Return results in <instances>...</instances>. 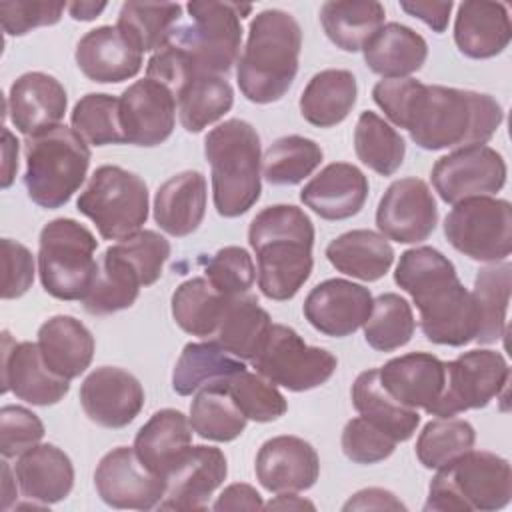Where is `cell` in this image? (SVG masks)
I'll list each match as a JSON object with an SVG mask.
<instances>
[{
	"label": "cell",
	"mask_w": 512,
	"mask_h": 512,
	"mask_svg": "<svg viewBox=\"0 0 512 512\" xmlns=\"http://www.w3.org/2000/svg\"><path fill=\"white\" fill-rule=\"evenodd\" d=\"M380 110L422 150L486 144L504 120V110L490 94L414 78L380 80L372 88Z\"/></svg>",
	"instance_id": "obj_1"
},
{
	"label": "cell",
	"mask_w": 512,
	"mask_h": 512,
	"mask_svg": "<svg viewBox=\"0 0 512 512\" xmlns=\"http://www.w3.org/2000/svg\"><path fill=\"white\" fill-rule=\"evenodd\" d=\"M394 282L412 296L420 314V328L430 342L464 346L476 340L480 316L474 296L440 250L418 246L402 252Z\"/></svg>",
	"instance_id": "obj_2"
},
{
	"label": "cell",
	"mask_w": 512,
	"mask_h": 512,
	"mask_svg": "<svg viewBox=\"0 0 512 512\" xmlns=\"http://www.w3.org/2000/svg\"><path fill=\"white\" fill-rule=\"evenodd\" d=\"M248 242L258 262L260 292L276 302L294 298L314 266V224L308 214L292 204L266 206L252 218Z\"/></svg>",
	"instance_id": "obj_3"
},
{
	"label": "cell",
	"mask_w": 512,
	"mask_h": 512,
	"mask_svg": "<svg viewBox=\"0 0 512 512\" xmlns=\"http://www.w3.org/2000/svg\"><path fill=\"white\" fill-rule=\"evenodd\" d=\"M302 30L290 12L272 8L254 16L248 40L236 64V80L246 100H280L298 74Z\"/></svg>",
	"instance_id": "obj_4"
},
{
	"label": "cell",
	"mask_w": 512,
	"mask_h": 512,
	"mask_svg": "<svg viewBox=\"0 0 512 512\" xmlns=\"http://www.w3.org/2000/svg\"><path fill=\"white\" fill-rule=\"evenodd\" d=\"M204 154L212 170L214 208L224 218L246 214L262 192V148L256 128L230 118L204 138Z\"/></svg>",
	"instance_id": "obj_5"
},
{
	"label": "cell",
	"mask_w": 512,
	"mask_h": 512,
	"mask_svg": "<svg viewBox=\"0 0 512 512\" xmlns=\"http://www.w3.org/2000/svg\"><path fill=\"white\" fill-rule=\"evenodd\" d=\"M190 24H178L168 38L186 62L192 76L228 74L240 58L242 18L252 10L250 4L194 0L186 4Z\"/></svg>",
	"instance_id": "obj_6"
},
{
	"label": "cell",
	"mask_w": 512,
	"mask_h": 512,
	"mask_svg": "<svg viewBox=\"0 0 512 512\" xmlns=\"http://www.w3.org/2000/svg\"><path fill=\"white\" fill-rule=\"evenodd\" d=\"M24 186L28 198L46 210H56L84 184L90 166L88 142L68 126H56L24 140Z\"/></svg>",
	"instance_id": "obj_7"
},
{
	"label": "cell",
	"mask_w": 512,
	"mask_h": 512,
	"mask_svg": "<svg viewBox=\"0 0 512 512\" xmlns=\"http://www.w3.org/2000/svg\"><path fill=\"white\" fill-rule=\"evenodd\" d=\"M510 496V462L494 452L468 450L438 468L424 510L492 512L508 506Z\"/></svg>",
	"instance_id": "obj_8"
},
{
	"label": "cell",
	"mask_w": 512,
	"mask_h": 512,
	"mask_svg": "<svg viewBox=\"0 0 512 512\" xmlns=\"http://www.w3.org/2000/svg\"><path fill=\"white\" fill-rule=\"evenodd\" d=\"M98 240L72 218H54L38 238V274L44 290L58 300H84L98 260L94 252Z\"/></svg>",
	"instance_id": "obj_9"
},
{
	"label": "cell",
	"mask_w": 512,
	"mask_h": 512,
	"mask_svg": "<svg viewBox=\"0 0 512 512\" xmlns=\"http://www.w3.org/2000/svg\"><path fill=\"white\" fill-rule=\"evenodd\" d=\"M76 206L104 240H126L148 220V188L138 174L104 164L94 170Z\"/></svg>",
	"instance_id": "obj_10"
},
{
	"label": "cell",
	"mask_w": 512,
	"mask_h": 512,
	"mask_svg": "<svg viewBox=\"0 0 512 512\" xmlns=\"http://www.w3.org/2000/svg\"><path fill=\"white\" fill-rule=\"evenodd\" d=\"M444 236L472 260L502 262L512 252V206L492 196L460 200L444 218Z\"/></svg>",
	"instance_id": "obj_11"
},
{
	"label": "cell",
	"mask_w": 512,
	"mask_h": 512,
	"mask_svg": "<svg viewBox=\"0 0 512 512\" xmlns=\"http://www.w3.org/2000/svg\"><path fill=\"white\" fill-rule=\"evenodd\" d=\"M252 366L272 384L304 392L328 382L336 372L338 360L326 348L306 344L294 328L272 324Z\"/></svg>",
	"instance_id": "obj_12"
},
{
	"label": "cell",
	"mask_w": 512,
	"mask_h": 512,
	"mask_svg": "<svg viewBox=\"0 0 512 512\" xmlns=\"http://www.w3.org/2000/svg\"><path fill=\"white\" fill-rule=\"evenodd\" d=\"M444 366V390L430 412L440 418L488 406L506 390L510 380L508 362L496 350H470L444 362Z\"/></svg>",
	"instance_id": "obj_13"
},
{
	"label": "cell",
	"mask_w": 512,
	"mask_h": 512,
	"mask_svg": "<svg viewBox=\"0 0 512 512\" xmlns=\"http://www.w3.org/2000/svg\"><path fill=\"white\" fill-rule=\"evenodd\" d=\"M506 162L490 146L476 144L458 148L436 160L432 184L446 204H456L474 196H490L506 184Z\"/></svg>",
	"instance_id": "obj_14"
},
{
	"label": "cell",
	"mask_w": 512,
	"mask_h": 512,
	"mask_svg": "<svg viewBox=\"0 0 512 512\" xmlns=\"http://www.w3.org/2000/svg\"><path fill=\"white\" fill-rule=\"evenodd\" d=\"M94 486L102 502L126 510L156 508L166 492V480L152 474L128 446H118L102 456L94 472Z\"/></svg>",
	"instance_id": "obj_15"
},
{
	"label": "cell",
	"mask_w": 512,
	"mask_h": 512,
	"mask_svg": "<svg viewBox=\"0 0 512 512\" xmlns=\"http://www.w3.org/2000/svg\"><path fill=\"white\" fill-rule=\"evenodd\" d=\"M438 224V208L428 184L420 178L394 180L376 208V226L388 240L418 244Z\"/></svg>",
	"instance_id": "obj_16"
},
{
	"label": "cell",
	"mask_w": 512,
	"mask_h": 512,
	"mask_svg": "<svg viewBox=\"0 0 512 512\" xmlns=\"http://www.w3.org/2000/svg\"><path fill=\"white\" fill-rule=\"evenodd\" d=\"M118 100L124 144L152 148L170 138L176 122V96L168 86L152 78L136 80Z\"/></svg>",
	"instance_id": "obj_17"
},
{
	"label": "cell",
	"mask_w": 512,
	"mask_h": 512,
	"mask_svg": "<svg viewBox=\"0 0 512 512\" xmlns=\"http://www.w3.org/2000/svg\"><path fill=\"white\" fill-rule=\"evenodd\" d=\"M80 404L94 424L124 428L140 414L144 388L134 374L116 366H100L84 378Z\"/></svg>",
	"instance_id": "obj_18"
},
{
	"label": "cell",
	"mask_w": 512,
	"mask_h": 512,
	"mask_svg": "<svg viewBox=\"0 0 512 512\" xmlns=\"http://www.w3.org/2000/svg\"><path fill=\"white\" fill-rule=\"evenodd\" d=\"M70 390V380L56 376L42 360L36 342H16L2 332V392L34 406H52Z\"/></svg>",
	"instance_id": "obj_19"
},
{
	"label": "cell",
	"mask_w": 512,
	"mask_h": 512,
	"mask_svg": "<svg viewBox=\"0 0 512 512\" xmlns=\"http://www.w3.org/2000/svg\"><path fill=\"white\" fill-rule=\"evenodd\" d=\"M372 294L362 284L330 278L316 284L304 300V316L318 332L344 338L354 334L372 312Z\"/></svg>",
	"instance_id": "obj_20"
},
{
	"label": "cell",
	"mask_w": 512,
	"mask_h": 512,
	"mask_svg": "<svg viewBox=\"0 0 512 512\" xmlns=\"http://www.w3.org/2000/svg\"><path fill=\"white\" fill-rule=\"evenodd\" d=\"M68 106L64 86L50 74L26 72L18 76L6 98V112L18 132L38 136L60 126Z\"/></svg>",
	"instance_id": "obj_21"
},
{
	"label": "cell",
	"mask_w": 512,
	"mask_h": 512,
	"mask_svg": "<svg viewBox=\"0 0 512 512\" xmlns=\"http://www.w3.org/2000/svg\"><path fill=\"white\" fill-rule=\"evenodd\" d=\"M228 464L220 448L190 446L180 464L166 478L160 510H204L208 498L226 480Z\"/></svg>",
	"instance_id": "obj_22"
},
{
	"label": "cell",
	"mask_w": 512,
	"mask_h": 512,
	"mask_svg": "<svg viewBox=\"0 0 512 512\" xmlns=\"http://www.w3.org/2000/svg\"><path fill=\"white\" fill-rule=\"evenodd\" d=\"M320 460L310 442L274 436L256 454V478L268 492H302L316 484Z\"/></svg>",
	"instance_id": "obj_23"
},
{
	"label": "cell",
	"mask_w": 512,
	"mask_h": 512,
	"mask_svg": "<svg viewBox=\"0 0 512 512\" xmlns=\"http://www.w3.org/2000/svg\"><path fill=\"white\" fill-rule=\"evenodd\" d=\"M384 390L402 406L432 412L446 378L444 362L428 352H408L378 368Z\"/></svg>",
	"instance_id": "obj_24"
},
{
	"label": "cell",
	"mask_w": 512,
	"mask_h": 512,
	"mask_svg": "<svg viewBox=\"0 0 512 512\" xmlns=\"http://www.w3.org/2000/svg\"><path fill=\"white\" fill-rule=\"evenodd\" d=\"M368 198V178L348 162H332L322 168L302 190L300 200L324 220L356 216Z\"/></svg>",
	"instance_id": "obj_25"
},
{
	"label": "cell",
	"mask_w": 512,
	"mask_h": 512,
	"mask_svg": "<svg viewBox=\"0 0 512 512\" xmlns=\"http://www.w3.org/2000/svg\"><path fill=\"white\" fill-rule=\"evenodd\" d=\"M80 72L98 84H118L134 78L142 68L138 52L116 26H98L86 32L74 52Z\"/></svg>",
	"instance_id": "obj_26"
},
{
	"label": "cell",
	"mask_w": 512,
	"mask_h": 512,
	"mask_svg": "<svg viewBox=\"0 0 512 512\" xmlns=\"http://www.w3.org/2000/svg\"><path fill=\"white\" fill-rule=\"evenodd\" d=\"M190 446V420L180 410L164 408L154 412L150 420L138 430L132 448L152 474L166 480L190 450Z\"/></svg>",
	"instance_id": "obj_27"
},
{
	"label": "cell",
	"mask_w": 512,
	"mask_h": 512,
	"mask_svg": "<svg viewBox=\"0 0 512 512\" xmlns=\"http://www.w3.org/2000/svg\"><path fill=\"white\" fill-rule=\"evenodd\" d=\"M512 38L508 8L502 2H462L454 22L458 50L474 60L502 54Z\"/></svg>",
	"instance_id": "obj_28"
},
{
	"label": "cell",
	"mask_w": 512,
	"mask_h": 512,
	"mask_svg": "<svg viewBox=\"0 0 512 512\" xmlns=\"http://www.w3.org/2000/svg\"><path fill=\"white\" fill-rule=\"evenodd\" d=\"M14 474L20 492L44 506L64 500L74 486V466L54 444H36L18 456Z\"/></svg>",
	"instance_id": "obj_29"
},
{
	"label": "cell",
	"mask_w": 512,
	"mask_h": 512,
	"mask_svg": "<svg viewBox=\"0 0 512 512\" xmlns=\"http://www.w3.org/2000/svg\"><path fill=\"white\" fill-rule=\"evenodd\" d=\"M206 212V178L198 170H184L168 178L154 196V220L174 238L198 230Z\"/></svg>",
	"instance_id": "obj_30"
},
{
	"label": "cell",
	"mask_w": 512,
	"mask_h": 512,
	"mask_svg": "<svg viewBox=\"0 0 512 512\" xmlns=\"http://www.w3.org/2000/svg\"><path fill=\"white\" fill-rule=\"evenodd\" d=\"M38 348L44 364L60 378H78L92 362L94 336L74 316L58 314L38 328Z\"/></svg>",
	"instance_id": "obj_31"
},
{
	"label": "cell",
	"mask_w": 512,
	"mask_h": 512,
	"mask_svg": "<svg viewBox=\"0 0 512 512\" xmlns=\"http://www.w3.org/2000/svg\"><path fill=\"white\" fill-rule=\"evenodd\" d=\"M142 286L146 284L134 262L118 244L108 246L98 260L94 282L82 300L84 310L94 316H106L130 308Z\"/></svg>",
	"instance_id": "obj_32"
},
{
	"label": "cell",
	"mask_w": 512,
	"mask_h": 512,
	"mask_svg": "<svg viewBox=\"0 0 512 512\" xmlns=\"http://www.w3.org/2000/svg\"><path fill=\"white\" fill-rule=\"evenodd\" d=\"M362 52L366 66L384 80L408 78L424 66L428 44L412 28L388 22L366 42Z\"/></svg>",
	"instance_id": "obj_33"
},
{
	"label": "cell",
	"mask_w": 512,
	"mask_h": 512,
	"mask_svg": "<svg viewBox=\"0 0 512 512\" xmlns=\"http://www.w3.org/2000/svg\"><path fill=\"white\" fill-rule=\"evenodd\" d=\"M328 262L342 274L374 282L380 280L394 262V248L388 238L374 230H350L326 246Z\"/></svg>",
	"instance_id": "obj_34"
},
{
	"label": "cell",
	"mask_w": 512,
	"mask_h": 512,
	"mask_svg": "<svg viewBox=\"0 0 512 512\" xmlns=\"http://www.w3.org/2000/svg\"><path fill=\"white\" fill-rule=\"evenodd\" d=\"M352 404L370 424L380 428L396 442H406L414 436L420 414L396 402L382 386L378 368L364 370L352 384Z\"/></svg>",
	"instance_id": "obj_35"
},
{
	"label": "cell",
	"mask_w": 512,
	"mask_h": 512,
	"mask_svg": "<svg viewBox=\"0 0 512 512\" xmlns=\"http://www.w3.org/2000/svg\"><path fill=\"white\" fill-rule=\"evenodd\" d=\"M358 96L356 78L350 70L328 68L314 74L302 96L300 114L306 122L318 128H332L346 120Z\"/></svg>",
	"instance_id": "obj_36"
},
{
	"label": "cell",
	"mask_w": 512,
	"mask_h": 512,
	"mask_svg": "<svg viewBox=\"0 0 512 512\" xmlns=\"http://www.w3.org/2000/svg\"><path fill=\"white\" fill-rule=\"evenodd\" d=\"M272 320L252 294L228 298L214 342L240 360H254L270 332Z\"/></svg>",
	"instance_id": "obj_37"
},
{
	"label": "cell",
	"mask_w": 512,
	"mask_h": 512,
	"mask_svg": "<svg viewBox=\"0 0 512 512\" xmlns=\"http://www.w3.org/2000/svg\"><path fill=\"white\" fill-rule=\"evenodd\" d=\"M384 6L374 0H332L320 6V24L328 40L344 50L358 52L384 26Z\"/></svg>",
	"instance_id": "obj_38"
},
{
	"label": "cell",
	"mask_w": 512,
	"mask_h": 512,
	"mask_svg": "<svg viewBox=\"0 0 512 512\" xmlns=\"http://www.w3.org/2000/svg\"><path fill=\"white\" fill-rule=\"evenodd\" d=\"M244 368L240 358L228 354L216 342H188L176 360L172 388L180 396H192L200 388L216 384Z\"/></svg>",
	"instance_id": "obj_39"
},
{
	"label": "cell",
	"mask_w": 512,
	"mask_h": 512,
	"mask_svg": "<svg viewBox=\"0 0 512 512\" xmlns=\"http://www.w3.org/2000/svg\"><path fill=\"white\" fill-rule=\"evenodd\" d=\"M180 124L186 132H202L220 120L234 104V90L224 76H192L176 94Z\"/></svg>",
	"instance_id": "obj_40"
},
{
	"label": "cell",
	"mask_w": 512,
	"mask_h": 512,
	"mask_svg": "<svg viewBox=\"0 0 512 512\" xmlns=\"http://www.w3.org/2000/svg\"><path fill=\"white\" fill-rule=\"evenodd\" d=\"M180 22V4L124 2L118 12L116 28L138 52H156L168 42V38Z\"/></svg>",
	"instance_id": "obj_41"
},
{
	"label": "cell",
	"mask_w": 512,
	"mask_h": 512,
	"mask_svg": "<svg viewBox=\"0 0 512 512\" xmlns=\"http://www.w3.org/2000/svg\"><path fill=\"white\" fill-rule=\"evenodd\" d=\"M226 302L206 278H190L172 294V316L184 332L208 338L216 334Z\"/></svg>",
	"instance_id": "obj_42"
},
{
	"label": "cell",
	"mask_w": 512,
	"mask_h": 512,
	"mask_svg": "<svg viewBox=\"0 0 512 512\" xmlns=\"http://www.w3.org/2000/svg\"><path fill=\"white\" fill-rule=\"evenodd\" d=\"M512 286V264H492L478 270L474 280V302L480 316V330L476 336L478 344H492L506 332V314Z\"/></svg>",
	"instance_id": "obj_43"
},
{
	"label": "cell",
	"mask_w": 512,
	"mask_h": 512,
	"mask_svg": "<svg viewBox=\"0 0 512 512\" xmlns=\"http://www.w3.org/2000/svg\"><path fill=\"white\" fill-rule=\"evenodd\" d=\"M246 422L248 418L220 384L204 386L194 394L190 426L200 438L214 442L236 440L244 432Z\"/></svg>",
	"instance_id": "obj_44"
},
{
	"label": "cell",
	"mask_w": 512,
	"mask_h": 512,
	"mask_svg": "<svg viewBox=\"0 0 512 512\" xmlns=\"http://www.w3.org/2000/svg\"><path fill=\"white\" fill-rule=\"evenodd\" d=\"M358 160L380 176H392L404 162V138L376 112H362L354 128Z\"/></svg>",
	"instance_id": "obj_45"
},
{
	"label": "cell",
	"mask_w": 512,
	"mask_h": 512,
	"mask_svg": "<svg viewBox=\"0 0 512 512\" xmlns=\"http://www.w3.org/2000/svg\"><path fill=\"white\" fill-rule=\"evenodd\" d=\"M320 144L310 138L290 134L270 144L262 156V176L274 186H294L308 178L322 162Z\"/></svg>",
	"instance_id": "obj_46"
},
{
	"label": "cell",
	"mask_w": 512,
	"mask_h": 512,
	"mask_svg": "<svg viewBox=\"0 0 512 512\" xmlns=\"http://www.w3.org/2000/svg\"><path fill=\"white\" fill-rule=\"evenodd\" d=\"M416 330L412 306L394 292L380 294L372 302V312L364 322V338L378 352H392L410 342Z\"/></svg>",
	"instance_id": "obj_47"
},
{
	"label": "cell",
	"mask_w": 512,
	"mask_h": 512,
	"mask_svg": "<svg viewBox=\"0 0 512 512\" xmlns=\"http://www.w3.org/2000/svg\"><path fill=\"white\" fill-rule=\"evenodd\" d=\"M476 432L468 420L462 418H436L430 420L418 440H416V456L424 468H442L456 456L474 448Z\"/></svg>",
	"instance_id": "obj_48"
},
{
	"label": "cell",
	"mask_w": 512,
	"mask_h": 512,
	"mask_svg": "<svg viewBox=\"0 0 512 512\" xmlns=\"http://www.w3.org/2000/svg\"><path fill=\"white\" fill-rule=\"evenodd\" d=\"M216 384H220L230 394L234 404L248 420L272 422L284 416L288 410L286 398L278 392L276 384L258 372H248L244 368Z\"/></svg>",
	"instance_id": "obj_49"
},
{
	"label": "cell",
	"mask_w": 512,
	"mask_h": 512,
	"mask_svg": "<svg viewBox=\"0 0 512 512\" xmlns=\"http://www.w3.org/2000/svg\"><path fill=\"white\" fill-rule=\"evenodd\" d=\"M72 128L92 146L124 144L120 126V100L110 94L82 96L70 116Z\"/></svg>",
	"instance_id": "obj_50"
},
{
	"label": "cell",
	"mask_w": 512,
	"mask_h": 512,
	"mask_svg": "<svg viewBox=\"0 0 512 512\" xmlns=\"http://www.w3.org/2000/svg\"><path fill=\"white\" fill-rule=\"evenodd\" d=\"M206 280L226 298L248 294L254 284L256 268L252 256L240 246L220 248L204 268Z\"/></svg>",
	"instance_id": "obj_51"
},
{
	"label": "cell",
	"mask_w": 512,
	"mask_h": 512,
	"mask_svg": "<svg viewBox=\"0 0 512 512\" xmlns=\"http://www.w3.org/2000/svg\"><path fill=\"white\" fill-rule=\"evenodd\" d=\"M396 444V440L362 416L348 420L342 430V452L356 464L382 462L394 452Z\"/></svg>",
	"instance_id": "obj_52"
},
{
	"label": "cell",
	"mask_w": 512,
	"mask_h": 512,
	"mask_svg": "<svg viewBox=\"0 0 512 512\" xmlns=\"http://www.w3.org/2000/svg\"><path fill=\"white\" fill-rule=\"evenodd\" d=\"M44 438L42 420L24 406H2L0 410V452L16 458Z\"/></svg>",
	"instance_id": "obj_53"
},
{
	"label": "cell",
	"mask_w": 512,
	"mask_h": 512,
	"mask_svg": "<svg viewBox=\"0 0 512 512\" xmlns=\"http://www.w3.org/2000/svg\"><path fill=\"white\" fill-rule=\"evenodd\" d=\"M64 2H0V22L8 36H24L38 26L60 22Z\"/></svg>",
	"instance_id": "obj_54"
},
{
	"label": "cell",
	"mask_w": 512,
	"mask_h": 512,
	"mask_svg": "<svg viewBox=\"0 0 512 512\" xmlns=\"http://www.w3.org/2000/svg\"><path fill=\"white\" fill-rule=\"evenodd\" d=\"M2 298L12 300L28 292L34 282V256L32 252L10 238H2Z\"/></svg>",
	"instance_id": "obj_55"
},
{
	"label": "cell",
	"mask_w": 512,
	"mask_h": 512,
	"mask_svg": "<svg viewBox=\"0 0 512 512\" xmlns=\"http://www.w3.org/2000/svg\"><path fill=\"white\" fill-rule=\"evenodd\" d=\"M216 512L222 510H260L264 508V502L260 498V494L256 492V488H252L250 484L244 482H236L230 484L222 490V494L218 496V500L212 506Z\"/></svg>",
	"instance_id": "obj_56"
},
{
	"label": "cell",
	"mask_w": 512,
	"mask_h": 512,
	"mask_svg": "<svg viewBox=\"0 0 512 512\" xmlns=\"http://www.w3.org/2000/svg\"><path fill=\"white\" fill-rule=\"evenodd\" d=\"M400 8L422 20L426 26H430L436 34H442L448 26L450 12L454 8V2H400Z\"/></svg>",
	"instance_id": "obj_57"
},
{
	"label": "cell",
	"mask_w": 512,
	"mask_h": 512,
	"mask_svg": "<svg viewBox=\"0 0 512 512\" xmlns=\"http://www.w3.org/2000/svg\"><path fill=\"white\" fill-rule=\"evenodd\" d=\"M342 510H406V506L384 488H364L356 492Z\"/></svg>",
	"instance_id": "obj_58"
},
{
	"label": "cell",
	"mask_w": 512,
	"mask_h": 512,
	"mask_svg": "<svg viewBox=\"0 0 512 512\" xmlns=\"http://www.w3.org/2000/svg\"><path fill=\"white\" fill-rule=\"evenodd\" d=\"M18 170V140L8 128H4V180L2 186L8 188Z\"/></svg>",
	"instance_id": "obj_59"
},
{
	"label": "cell",
	"mask_w": 512,
	"mask_h": 512,
	"mask_svg": "<svg viewBox=\"0 0 512 512\" xmlns=\"http://www.w3.org/2000/svg\"><path fill=\"white\" fill-rule=\"evenodd\" d=\"M266 508H276V510H302V508H310L314 510V504L296 496L294 492H282L278 494L274 500H270L266 504Z\"/></svg>",
	"instance_id": "obj_60"
},
{
	"label": "cell",
	"mask_w": 512,
	"mask_h": 512,
	"mask_svg": "<svg viewBox=\"0 0 512 512\" xmlns=\"http://www.w3.org/2000/svg\"><path fill=\"white\" fill-rule=\"evenodd\" d=\"M106 8V2H72L68 4V12L74 20H94Z\"/></svg>",
	"instance_id": "obj_61"
}]
</instances>
